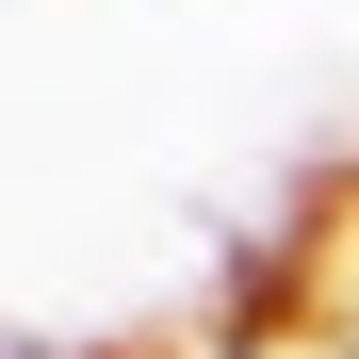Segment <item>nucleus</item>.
Listing matches in <instances>:
<instances>
[{"label":"nucleus","instance_id":"obj_1","mask_svg":"<svg viewBox=\"0 0 359 359\" xmlns=\"http://www.w3.org/2000/svg\"><path fill=\"white\" fill-rule=\"evenodd\" d=\"M245 311H278V327H311L327 359H359V180H327V196L294 212V245H278V278L245 294Z\"/></svg>","mask_w":359,"mask_h":359}]
</instances>
